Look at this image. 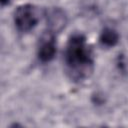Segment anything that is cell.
<instances>
[{
  "mask_svg": "<svg viewBox=\"0 0 128 128\" xmlns=\"http://www.w3.org/2000/svg\"><path fill=\"white\" fill-rule=\"evenodd\" d=\"M10 1L11 0H0V2H1V6H6V5H8L9 3H10Z\"/></svg>",
  "mask_w": 128,
  "mask_h": 128,
  "instance_id": "cell-6",
  "label": "cell"
},
{
  "mask_svg": "<svg viewBox=\"0 0 128 128\" xmlns=\"http://www.w3.org/2000/svg\"><path fill=\"white\" fill-rule=\"evenodd\" d=\"M13 18L15 26L20 32H29L37 26L40 15L38 9L34 5L27 3L17 7Z\"/></svg>",
  "mask_w": 128,
  "mask_h": 128,
  "instance_id": "cell-2",
  "label": "cell"
},
{
  "mask_svg": "<svg viewBox=\"0 0 128 128\" xmlns=\"http://www.w3.org/2000/svg\"><path fill=\"white\" fill-rule=\"evenodd\" d=\"M119 38H120L119 34L115 29L110 28V27H105L100 33L99 42L101 43V45L111 48L118 44Z\"/></svg>",
  "mask_w": 128,
  "mask_h": 128,
  "instance_id": "cell-5",
  "label": "cell"
},
{
  "mask_svg": "<svg viewBox=\"0 0 128 128\" xmlns=\"http://www.w3.org/2000/svg\"><path fill=\"white\" fill-rule=\"evenodd\" d=\"M57 52V45L55 40V34L46 31V33L40 39L37 56L38 59L43 63L52 61Z\"/></svg>",
  "mask_w": 128,
  "mask_h": 128,
  "instance_id": "cell-3",
  "label": "cell"
},
{
  "mask_svg": "<svg viewBox=\"0 0 128 128\" xmlns=\"http://www.w3.org/2000/svg\"><path fill=\"white\" fill-rule=\"evenodd\" d=\"M64 62L73 81H83L92 74L94 55L83 34L76 33L69 37L64 51Z\"/></svg>",
  "mask_w": 128,
  "mask_h": 128,
  "instance_id": "cell-1",
  "label": "cell"
},
{
  "mask_svg": "<svg viewBox=\"0 0 128 128\" xmlns=\"http://www.w3.org/2000/svg\"><path fill=\"white\" fill-rule=\"evenodd\" d=\"M46 21L48 28L47 31L55 34L61 31L65 27L67 23V17L62 9L52 8L47 10L46 12Z\"/></svg>",
  "mask_w": 128,
  "mask_h": 128,
  "instance_id": "cell-4",
  "label": "cell"
}]
</instances>
